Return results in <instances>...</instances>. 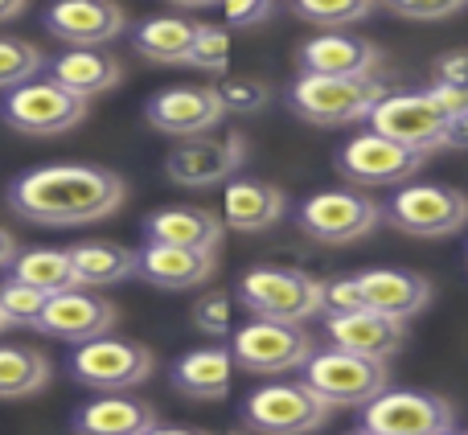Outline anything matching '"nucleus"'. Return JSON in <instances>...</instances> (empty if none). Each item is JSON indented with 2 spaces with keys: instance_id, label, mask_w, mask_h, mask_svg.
I'll return each mask as SVG.
<instances>
[{
  "instance_id": "1",
  "label": "nucleus",
  "mask_w": 468,
  "mask_h": 435,
  "mask_svg": "<svg viewBox=\"0 0 468 435\" xmlns=\"http://www.w3.org/2000/svg\"><path fill=\"white\" fill-rule=\"evenodd\" d=\"M128 186L99 164H37L8 186V206L33 226H90L123 206Z\"/></svg>"
},
{
  "instance_id": "2",
  "label": "nucleus",
  "mask_w": 468,
  "mask_h": 435,
  "mask_svg": "<svg viewBox=\"0 0 468 435\" xmlns=\"http://www.w3.org/2000/svg\"><path fill=\"white\" fill-rule=\"evenodd\" d=\"M387 95L390 90L378 74H366V79L300 74L288 87V107L316 128H346V123H370L374 107Z\"/></svg>"
},
{
  "instance_id": "3",
  "label": "nucleus",
  "mask_w": 468,
  "mask_h": 435,
  "mask_svg": "<svg viewBox=\"0 0 468 435\" xmlns=\"http://www.w3.org/2000/svg\"><path fill=\"white\" fill-rule=\"evenodd\" d=\"M239 304L250 316H267V321H288L304 324L321 316V280L296 271V267H250L239 280Z\"/></svg>"
},
{
  "instance_id": "4",
  "label": "nucleus",
  "mask_w": 468,
  "mask_h": 435,
  "mask_svg": "<svg viewBox=\"0 0 468 435\" xmlns=\"http://www.w3.org/2000/svg\"><path fill=\"white\" fill-rule=\"evenodd\" d=\"M300 382L329 407H357L362 411L370 398H378L390 387V370L387 362L357 357L333 345V349H316L308 357L304 370H300Z\"/></svg>"
},
{
  "instance_id": "5",
  "label": "nucleus",
  "mask_w": 468,
  "mask_h": 435,
  "mask_svg": "<svg viewBox=\"0 0 468 435\" xmlns=\"http://www.w3.org/2000/svg\"><path fill=\"white\" fill-rule=\"evenodd\" d=\"M313 354H316V345L300 324L267 321V316H250L242 329H234V341H230L234 366L247 374H259V378L300 374Z\"/></svg>"
},
{
  "instance_id": "6",
  "label": "nucleus",
  "mask_w": 468,
  "mask_h": 435,
  "mask_svg": "<svg viewBox=\"0 0 468 435\" xmlns=\"http://www.w3.org/2000/svg\"><path fill=\"white\" fill-rule=\"evenodd\" d=\"M87 99L70 95L62 82L54 79H33L16 90H5V103H0V120L8 123L21 136H62V132L79 128L87 120Z\"/></svg>"
},
{
  "instance_id": "7",
  "label": "nucleus",
  "mask_w": 468,
  "mask_h": 435,
  "mask_svg": "<svg viewBox=\"0 0 468 435\" xmlns=\"http://www.w3.org/2000/svg\"><path fill=\"white\" fill-rule=\"evenodd\" d=\"M333 407L304 382H267L242 398V423L255 435H313L324 428Z\"/></svg>"
},
{
  "instance_id": "8",
  "label": "nucleus",
  "mask_w": 468,
  "mask_h": 435,
  "mask_svg": "<svg viewBox=\"0 0 468 435\" xmlns=\"http://www.w3.org/2000/svg\"><path fill=\"white\" fill-rule=\"evenodd\" d=\"M153 366H156L153 349L140 345V341L112 337V333H103L95 341H82L70 354L74 382L99 390V395H123V390L140 387V382H148Z\"/></svg>"
},
{
  "instance_id": "9",
  "label": "nucleus",
  "mask_w": 468,
  "mask_h": 435,
  "mask_svg": "<svg viewBox=\"0 0 468 435\" xmlns=\"http://www.w3.org/2000/svg\"><path fill=\"white\" fill-rule=\"evenodd\" d=\"M387 222L411 239H452L468 226V197L456 186H399L387 202Z\"/></svg>"
},
{
  "instance_id": "10",
  "label": "nucleus",
  "mask_w": 468,
  "mask_h": 435,
  "mask_svg": "<svg viewBox=\"0 0 468 435\" xmlns=\"http://www.w3.org/2000/svg\"><path fill=\"white\" fill-rule=\"evenodd\" d=\"M296 222L308 239L324 242V247H349V242H362L366 234L378 230L382 206L357 189H321L300 206Z\"/></svg>"
},
{
  "instance_id": "11",
  "label": "nucleus",
  "mask_w": 468,
  "mask_h": 435,
  "mask_svg": "<svg viewBox=\"0 0 468 435\" xmlns=\"http://www.w3.org/2000/svg\"><path fill=\"white\" fill-rule=\"evenodd\" d=\"M370 128L382 136L399 140V144L415 148V153L431 156L452 148L448 136V115L436 107V99L428 90H390L370 115Z\"/></svg>"
},
{
  "instance_id": "12",
  "label": "nucleus",
  "mask_w": 468,
  "mask_h": 435,
  "mask_svg": "<svg viewBox=\"0 0 468 435\" xmlns=\"http://www.w3.org/2000/svg\"><path fill=\"white\" fill-rule=\"evenodd\" d=\"M247 164V140L239 132H227V136H189L181 140L177 148L165 161V173H169L173 186L186 189H214L234 181V173Z\"/></svg>"
},
{
  "instance_id": "13",
  "label": "nucleus",
  "mask_w": 468,
  "mask_h": 435,
  "mask_svg": "<svg viewBox=\"0 0 468 435\" xmlns=\"http://www.w3.org/2000/svg\"><path fill=\"white\" fill-rule=\"evenodd\" d=\"M362 428L378 435H436L456 428V407L444 395L387 387L362 407Z\"/></svg>"
},
{
  "instance_id": "14",
  "label": "nucleus",
  "mask_w": 468,
  "mask_h": 435,
  "mask_svg": "<svg viewBox=\"0 0 468 435\" xmlns=\"http://www.w3.org/2000/svg\"><path fill=\"white\" fill-rule=\"evenodd\" d=\"M423 161H428L423 153H415V148L399 144V140L382 136L374 128L357 132L337 153L341 177L354 181V186H395L399 189L423 169Z\"/></svg>"
},
{
  "instance_id": "15",
  "label": "nucleus",
  "mask_w": 468,
  "mask_h": 435,
  "mask_svg": "<svg viewBox=\"0 0 468 435\" xmlns=\"http://www.w3.org/2000/svg\"><path fill=\"white\" fill-rule=\"evenodd\" d=\"M41 21L66 49H103L128 29V13L115 0H54Z\"/></svg>"
},
{
  "instance_id": "16",
  "label": "nucleus",
  "mask_w": 468,
  "mask_h": 435,
  "mask_svg": "<svg viewBox=\"0 0 468 435\" xmlns=\"http://www.w3.org/2000/svg\"><path fill=\"white\" fill-rule=\"evenodd\" d=\"M144 120L165 136L189 140L218 128L227 120V107L214 87H165L144 103Z\"/></svg>"
},
{
  "instance_id": "17",
  "label": "nucleus",
  "mask_w": 468,
  "mask_h": 435,
  "mask_svg": "<svg viewBox=\"0 0 468 435\" xmlns=\"http://www.w3.org/2000/svg\"><path fill=\"white\" fill-rule=\"evenodd\" d=\"M33 329L54 337V341L82 345V341H95V337H103V333L115 329V304L90 296V288L58 292V296L46 300V308H41Z\"/></svg>"
},
{
  "instance_id": "18",
  "label": "nucleus",
  "mask_w": 468,
  "mask_h": 435,
  "mask_svg": "<svg viewBox=\"0 0 468 435\" xmlns=\"http://www.w3.org/2000/svg\"><path fill=\"white\" fill-rule=\"evenodd\" d=\"M324 337H329V345L346 349V354L390 362L407 345V321L374 313V308H357V313L324 316Z\"/></svg>"
},
{
  "instance_id": "19",
  "label": "nucleus",
  "mask_w": 468,
  "mask_h": 435,
  "mask_svg": "<svg viewBox=\"0 0 468 435\" xmlns=\"http://www.w3.org/2000/svg\"><path fill=\"white\" fill-rule=\"evenodd\" d=\"M136 275L148 280L153 288L165 292H186L202 288L214 275V250L194 247H169V242H144L136 250Z\"/></svg>"
},
{
  "instance_id": "20",
  "label": "nucleus",
  "mask_w": 468,
  "mask_h": 435,
  "mask_svg": "<svg viewBox=\"0 0 468 435\" xmlns=\"http://www.w3.org/2000/svg\"><path fill=\"white\" fill-rule=\"evenodd\" d=\"M378 70V49L354 33L329 29L300 46V74H329V79H366Z\"/></svg>"
},
{
  "instance_id": "21",
  "label": "nucleus",
  "mask_w": 468,
  "mask_h": 435,
  "mask_svg": "<svg viewBox=\"0 0 468 435\" xmlns=\"http://www.w3.org/2000/svg\"><path fill=\"white\" fill-rule=\"evenodd\" d=\"M288 210V194L280 186H267L255 177H234L227 181V194H222V226L239 234H259L271 230L275 222Z\"/></svg>"
},
{
  "instance_id": "22",
  "label": "nucleus",
  "mask_w": 468,
  "mask_h": 435,
  "mask_svg": "<svg viewBox=\"0 0 468 435\" xmlns=\"http://www.w3.org/2000/svg\"><path fill=\"white\" fill-rule=\"evenodd\" d=\"M357 283L366 292V308L399 316V321H411L431 304V283L407 267H370L357 275Z\"/></svg>"
},
{
  "instance_id": "23",
  "label": "nucleus",
  "mask_w": 468,
  "mask_h": 435,
  "mask_svg": "<svg viewBox=\"0 0 468 435\" xmlns=\"http://www.w3.org/2000/svg\"><path fill=\"white\" fill-rule=\"evenodd\" d=\"M222 226L218 214L202 210V206H169L144 218V242H169V247H194V250H218L222 247Z\"/></svg>"
},
{
  "instance_id": "24",
  "label": "nucleus",
  "mask_w": 468,
  "mask_h": 435,
  "mask_svg": "<svg viewBox=\"0 0 468 435\" xmlns=\"http://www.w3.org/2000/svg\"><path fill=\"white\" fill-rule=\"evenodd\" d=\"M230 374L234 357L230 345H210V349H189L173 366V387L194 403H218L230 395Z\"/></svg>"
},
{
  "instance_id": "25",
  "label": "nucleus",
  "mask_w": 468,
  "mask_h": 435,
  "mask_svg": "<svg viewBox=\"0 0 468 435\" xmlns=\"http://www.w3.org/2000/svg\"><path fill=\"white\" fill-rule=\"evenodd\" d=\"M156 423V411L128 395H99L74 411V435H144Z\"/></svg>"
},
{
  "instance_id": "26",
  "label": "nucleus",
  "mask_w": 468,
  "mask_h": 435,
  "mask_svg": "<svg viewBox=\"0 0 468 435\" xmlns=\"http://www.w3.org/2000/svg\"><path fill=\"white\" fill-rule=\"evenodd\" d=\"M46 70H49V79L62 82L70 95L87 99V103L95 95L115 90L123 79V66L115 62L112 54H103V49H66V54H58Z\"/></svg>"
},
{
  "instance_id": "27",
  "label": "nucleus",
  "mask_w": 468,
  "mask_h": 435,
  "mask_svg": "<svg viewBox=\"0 0 468 435\" xmlns=\"http://www.w3.org/2000/svg\"><path fill=\"white\" fill-rule=\"evenodd\" d=\"M197 37V21H181V16H148L132 33V49L144 54L156 66H189Z\"/></svg>"
},
{
  "instance_id": "28",
  "label": "nucleus",
  "mask_w": 468,
  "mask_h": 435,
  "mask_svg": "<svg viewBox=\"0 0 468 435\" xmlns=\"http://www.w3.org/2000/svg\"><path fill=\"white\" fill-rule=\"evenodd\" d=\"M70 263L79 275V288H112L136 275V250L120 242H79L70 247Z\"/></svg>"
},
{
  "instance_id": "29",
  "label": "nucleus",
  "mask_w": 468,
  "mask_h": 435,
  "mask_svg": "<svg viewBox=\"0 0 468 435\" xmlns=\"http://www.w3.org/2000/svg\"><path fill=\"white\" fill-rule=\"evenodd\" d=\"M13 280L29 283V288L46 292V296H58V292H70L79 288V275H74V263H70V250H58V247H33V250H21L13 259Z\"/></svg>"
},
{
  "instance_id": "30",
  "label": "nucleus",
  "mask_w": 468,
  "mask_h": 435,
  "mask_svg": "<svg viewBox=\"0 0 468 435\" xmlns=\"http://www.w3.org/2000/svg\"><path fill=\"white\" fill-rule=\"evenodd\" d=\"M49 357L29 345H0V398H29L46 390Z\"/></svg>"
},
{
  "instance_id": "31",
  "label": "nucleus",
  "mask_w": 468,
  "mask_h": 435,
  "mask_svg": "<svg viewBox=\"0 0 468 435\" xmlns=\"http://www.w3.org/2000/svg\"><path fill=\"white\" fill-rule=\"evenodd\" d=\"M46 66H49L46 54H41L33 41L0 33V90H16V87H25V82L41 79Z\"/></svg>"
},
{
  "instance_id": "32",
  "label": "nucleus",
  "mask_w": 468,
  "mask_h": 435,
  "mask_svg": "<svg viewBox=\"0 0 468 435\" xmlns=\"http://www.w3.org/2000/svg\"><path fill=\"white\" fill-rule=\"evenodd\" d=\"M374 8H378V0H292V13L308 25H321L324 33L366 21Z\"/></svg>"
},
{
  "instance_id": "33",
  "label": "nucleus",
  "mask_w": 468,
  "mask_h": 435,
  "mask_svg": "<svg viewBox=\"0 0 468 435\" xmlns=\"http://www.w3.org/2000/svg\"><path fill=\"white\" fill-rule=\"evenodd\" d=\"M189 66L206 74H227L230 66V29L227 25H202L197 21V37H194V54Z\"/></svg>"
},
{
  "instance_id": "34",
  "label": "nucleus",
  "mask_w": 468,
  "mask_h": 435,
  "mask_svg": "<svg viewBox=\"0 0 468 435\" xmlns=\"http://www.w3.org/2000/svg\"><path fill=\"white\" fill-rule=\"evenodd\" d=\"M194 329L206 337L222 341L234 337V296L230 292H202V300L194 304Z\"/></svg>"
},
{
  "instance_id": "35",
  "label": "nucleus",
  "mask_w": 468,
  "mask_h": 435,
  "mask_svg": "<svg viewBox=\"0 0 468 435\" xmlns=\"http://www.w3.org/2000/svg\"><path fill=\"white\" fill-rule=\"evenodd\" d=\"M46 292H37V288H29V283H21V280H13L8 275V283H0V313L8 316V324H37V316H41V308H46Z\"/></svg>"
},
{
  "instance_id": "36",
  "label": "nucleus",
  "mask_w": 468,
  "mask_h": 435,
  "mask_svg": "<svg viewBox=\"0 0 468 435\" xmlns=\"http://www.w3.org/2000/svg\"><path fill=\"white\" fill-rule=\"evenodd\" d=\"M218 99H222V107H227V115H255V111H263L267 107V87L259 79H222L218 87Z\"/></svg>"
},
{
  "instance_id": "37",
  "label": "nucleus",
  "mask_w": 468,
  "mask_h": 435,
  "mask_svg": "<svg viewBox=\"0 0 468 435\" xmlns=\"http://www.w3.org/2000/svg\"><path fill=\"white\" fill-rule=\"evenodd\" d=\"M321 308H324L329 316L357 313V308H366V292H362V283H357V275L321 280Z\"/></svg>"
},
{
  "instance_id": "38",
  "label": "nucleus",
  "mask_w": 468,
  "mask_h": 435,
  "mask_svg": "<svg viewBox=\"0 0 468 435\" xmlns=\"http://www.w3.org/2000/svg\"><path fill=\"white\" fill-rule=\"evenodd\" d=\"M468 0H387L390 13L407 16V21H448L456 16Z\"/></svg>"
},
{
  "instance_id": "39",
  "label": "nucleus",
  "mask_w": 468,
  "mask_h": 435,
  "mask_svg": "<svg viewBox=\"0 0 468 435\" xmlns=\"http://www.w3.org/2000/svg\"><path fill=\"white\" fill-rule=\"evenodd\" d=\"M222 16H227L230 29H250V25L267 21L275 8V0H218Z\"/></svg>"
},
{
  "instance_id": "40",
  "label": "nucleus",
  "mask_w": 468,
  "mask_h": 435,
  "mask_svg": "<svg viewBox=\"0 0 468 435\" xmlns=\"http://www.w3.org/2000/svg\"><path fill=\"white\" fill-rule=\"evenodd\" d=\"M436 79L468 90V49H452V54L440 58V62H436Z\"/></svg>"
},
{
  "instance_id": "41",
  "label": "nucleus",
  "mask_w": 468,
  "mask_h": 435,
  "mask_svg": "<svg viewBox=\"0 0 468 435\" xmlns=\"http://www.w3.org/2000/svg\"><path fill=\"white\" fill-rule=\"evenodd\" d=\"M13 259H16V242H13V234L0 226V267H13Z\"/></svg>"
},
{
  "instance_id": "42",
  "label": "nucleus",
  "mask_w": 468,
  "mask_h": 435,
  "mask_svg": "<svg viewBox=\"0 0 468 435\" xmlns=\"http://www.w3.org/2000/svg\"><path fill=\"white\" fill-rule=\"evenodd\" d=\"M25 8H29V0H0V25H5V21H16Z\"/></svg>"
},
{
  "instance_id": "43",
  "label": "nucleus",
  "mask_w": 468,
  "mask_h": 435,
  "mask_svg": "<svg viewBox=\"0 0 468 435\" xmlns=\"http://www.w3.org/2000/svg\"><path fill=\"white\" fill-rule=\"evenodd\" d=\"M144 435H206V431H197V428H161V423H153Z\"/></svg>"
},
{
  "instance_id": "44",
  "label": "nucleus",
  "mask_w": 468,
  "mask_h": 435,
  "mask_svg": "<svg viewBox=\"0 0 468 435\" xmlns=\"http://www.w3.org/2000/svg\"><path fill=\"white\" fill-rule=\"evenodd\" d=\"M169 5H177V8H214L218 0H169Z\"/></svg>"
},
{
  "instance_id": "45",
  "label": "nucleus",
  "mask_w": 468,
  "mask_h": 435,
  "mask_svg": "<svg viewBox=\"0 0 468 435\" xmlns=\"http://www.w3.org/2000/svg\"><path fill=\"white\" fill-rule=\"evenodd\" d=\"M5 329H13V324H8V316H5V313H0V333H5Z\"/></svg>"
},
{
  "instance_id": "46",
  "label": "nucleus",
  "mask_w": 468,
  "mask_h": 435,
  "mask_svg": "<svg viewBox=\"0 0 468 435\" xmlns=\"http://www.w3.org/2000/svg\"><path fill=\"white\" fill-rule=\"evenodd\" d=\"M349 435H378V431H370V428H357V431H349Z\"/></svg>"
},
{
  "instance_id": "47",
  "label": "nucleus",
  "mask_w": 468,
  "mask_h": 435,
  "mask_svg": "<svg viewBox=\"0 0 468 435\" xmlns=\"http://www.w3.org/2000/svg\"><path fill=\"white\" fill-rule=\"evenodd\" d=\"M436 435H461V431H456V428H448V431H436ZM468 435V431H464Z\"/></svg>"
}]
</instances>
